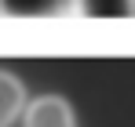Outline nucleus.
Here are the masks:
<instances>
[{"label": "nucleus", "instance_id": "1", "mask_svg": "<svg viewBox=\"0 0 135 127\" xmlns=\"http://www.w3.org/2000/svg\"><path fill=\"white\" fill-rule=\"evenodd\" d=\"M26 127H77V124L62 98H40L26 113Z\"/></svg>", "mask_w": 135, "mask_h": 127}, {"label": "nucleus", "instance_id": "2", "mask_svg": "<svg viewBox=\"0 0 135 127\" xmlns=\"http://www.w3.org/2000/svg\"><path fill=\"white\" fill-rule=\"evenodd\" d=\"M69 0H0V11L11 18H51L62 15Z\"/></svg>", "mask_w": 135, "mask_h": 127}, {"label": "nucleus", "instance_id": "3", "mask_svg": "<svg viewBox=\"0 0 135 127\" xmlns=\"http://www.w3.org/2000/svg\"><path fill=\"white\" fill-rule=\"evenodd\" d=\"M22 80H15L11 73H0V127H7L15 116H18V109H22Z\"/></svg>", "mask_w": 135, "mask_h": 127}, {"label": "nucleus", "instance_id": "4", "mask_svg": "<svg viewBox=\"0 0 135 127\" xmlns=\"http://www.w3.org/2000/svg\"><path fill=\"white\" fill-rule=\"evenodd\" d=\"M84 15L91 18H124L132 15V0H80Z\"/></svg>", "mask_w": 135, "mask_h": 127}]
</instances>
